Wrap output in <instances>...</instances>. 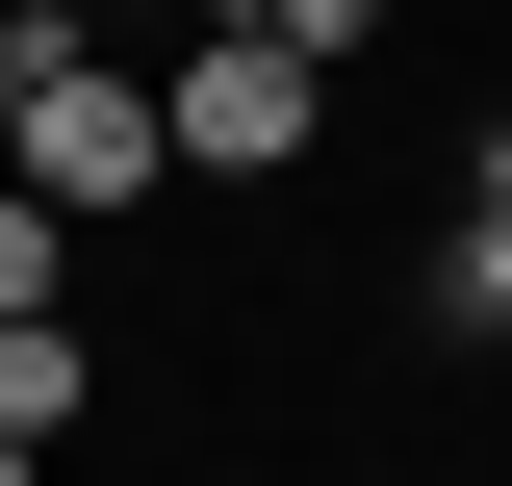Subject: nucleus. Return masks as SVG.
<instances>
[{"mask_svg":"<svg viewBox=\"0 0 512 486\" xmlns=\"http://www.w3.org/2000/svg\"><path fill=\"white\" fill-rule=\"evenodd\" d=\"M154 103H180V180H282V154H308V128H333V77L282 52V26H231V0H205V26H180V77H154Z\"/></svg>","mask_w":512,"mask_h":486,"instance_id":"f03ea898","label":"nucleus"},{"mask_svg":"<svg viewBox=\"0 0 512 486\" xmlns=\"http://www.w3.org/2000/svg\"><path fill=\"white\" fill-rule=\"evenodd\" d=\"M0 486H52V435H26V410H0Z\"/></svg>","mask_w":512,"mask_h":486,"instance_id":"6e6552de","label":"nucleus"},{"mask_svg":"<svg viewBox=\"0 0 512 486\" xmlns=\"http://www.w3.org/2000/svg\"><path fill=\"white\" fill-rule=\"evenodd\" d=\"M231 26H282V52H308V77H359L384 26H410V0H231Z\"/></svg>","mask_w":512,"mask_h":486,"instance_id":"39448f33","label":"nucleus"},{"mask_svg":"<svg viewBox=\"0 0 512 486\" xmlns=\"http://www.w3.org/2000/svg\"><path fill=\"white\" fill-rule=\"evenodd\" d=\"M410 333H436V359H512V205H487V180H461L436 256H410Z\"/></svg>","mask_w":512,"mask_h":486,"instance_id":"7ed1b4c3","label":"nucleus"},{"mask_svg":"<svg viewBox=\"0 0 512 486\" xmlns=\"http://www.w3.org/2000/svg\"><path fill=\"white\" fill-rule=\"evenodd\" d=\"M0 180H26V26H0Z\"/></svg>","mask_w":512,"mask_h":486,"instance_id":"423d86ee","label":"nucleus"},{"mask_svg":"<svg viewBox=\"0 0 512 486\" xmlns=\"http://www.w3.org/2000/svg\"><path fill=\"white\" fill-rule=\"evenodd\" d=\"M26 26V180L77 205V231H154V180H180V103L103 52V0H0Z\"/></svg>","mask_w":512,"mask_h":486,"instance_id":"f257e3e1","label":"nucleus"},{"mask_svg":"<svg viewBox=\"0 0 512 486\" xmlns=\"http://www.w3.org/2000/svg\"><path fill=\"white\" fill-rule=\"evenodd\" d=\"M461 180H487V205H512V103H487V128H461Z\"/></svg>","mask_w":512,"mask_h":486,"instance_id":"0eeeda50","label":"nucleus"},{"mask_svg":"<svg viewBox=\"0 0 512 486\" xmlns=\"http://www.w3.org/2000/svg\"><path fill=\"white\" fill-rule=\"evenodd\" d=\"M0 410H26V435H77V410H103V333H77V307H52V333H0Z\"/></svg>","mask_w":512,"mask_h":486,"instance_id":"20e7f679","label":"nucleus"}]
</instances>
